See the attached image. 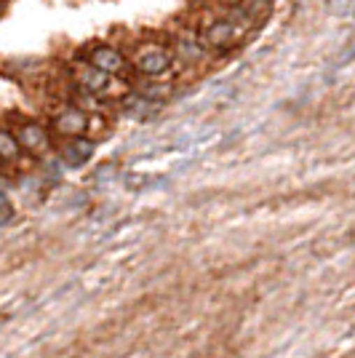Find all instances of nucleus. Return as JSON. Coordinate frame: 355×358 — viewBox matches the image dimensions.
Listing matches in <instances>:
<instances>
[{"label": "nucleus", "mask_w": 355, "mask_h": 358, "mask_svg": "<svg viewBox=\"0 0 355 358\" xmlns=\"http://www.w3.org/2000/svg\"><path fill=\"white\" fill-rule=\"evenodd\" d=\"M252 27L254 22L249 16L238 14V11L219 3V8L201 16L195 35L206 51H233L249 38Z\"/></svg>", "instance_id": "nucleus-1"}, {"label": "nucleus", "mask_w": 355, "mask_h": 358, "mask_svg": "<svg viewBox=\"0 0 355 358\" xmlns=\"http://www.w3.org/2000/svg\"><path fill=\"white\" fill-rule=\"evenodd\" d=\"M70 78H73L75 91L86 94L91 99H120L129 94V86L120 80V78H113L107 73H99L96 67H91L86 62H75L70 67Z\"/></svg>", "instance_id": "nucleus-2"}, {"label": "nucleus", "mask_w": 355, "mask_h": 358, "mask_svg": "<svg viewBox=\"0 0 355 358\" xmlns=\"http://www.w3.org/2000/svg\"><path fill=\"white\" fill-rule=\"evenodd\" d=\"M177 57L171 43H161V41H145L136 43L129 57V67H133L139 75L145 78H163L174 70Z\"/></svg>", "instance_id": "nucleus-3"}, {"label": "nucleus", "mask_w": 355, "mask_h": 358, "mask_svg": "<svg viewBox=\"0 0 355 358\" xmlns=\"http://www.w3.org/2000/svg\"><path fill=\"white\" fill-rule=\"evenodd\" d=\"M11 134H14L22 152H30V155H48L51 152V131L41 120L19 118L11 129Z\"/></svg>", "instance_id": "nucleus-4"}, {"label": "nucleus", "mask_w": 355, "mask_h": 358, "mask_svg": "<svg viewBox=\"0 0 355 358\" xmlns=\"http://www.w3.org/2000/svg\"><path fill=\"white\" fill-rule=\"evenodd\" d=\"M51 129H54V134L64 136V139L86 136L91 131V113H86L83 107L73 105V102H67L51 115Z\"/></svg>", "instance_id": "nucleus-5"}, {"label": "nucleus", "mask_w": 355, "mask_h": 358, "mask_svg": "<svg viewBox=\"0 0 355 358\" xmlns=\"http://www.w3.org/2000/svg\"><path fill=\"white\" fill-rule=\"evenodd\" d=\"M83 57H86V59H83L86 64L96 67L99 73L113 75V78H123L126 70H129V57H126L120 48H115V45H110V43L91 45Z\"/></svg>", "instance_id": "nucleus-6"}, {"label": "nucleus", "mask_w": 355, "mask_h": 358, "mask_svg": "<svg viewBox=\"0 0 355 358\" xmlns=\"http://www.w3.org/2000/svg\"><path fill=\"white\" fill-rule=\"evenodd\" d=\"M94 150H96V142H94L91 136L64 139V145H61V150H59V155H57V158H59L67 169H80V166H86L91 161Z\"/></svg>", "instance_id": "nucleus-7"}, {"label": "nucleus", "mask_w": 355, "mask_h": 358, "mask_svg": "<svg viewBox=\"0 0 355 358\" xmlns=\"http://www.w3.org/2000/svg\"><path fill=\"white\" fill-rule=\"evenodd\" d=\"M22 155V150H19V145H16L14 134L8 131V129H0V164L6 161V164H11V161H16Z\"/></svg>", "instance_id": "nucleus-8"}, {"label": "nucleus", "mask_w": 355, "mask_h": 358, "mask_svg": "<svg viewBox=\"0 0 355 358\" xmlns=\"http://www.w3.org/2000/svg\"><path fill=\"white\" fill-rule=\"evenodd\" d=\"M11 214H14V209H11V201H8V193L0 187V222H6V220H11Z\"/></svg>", "instance_id": "nucleus-9"}]
</instances>
